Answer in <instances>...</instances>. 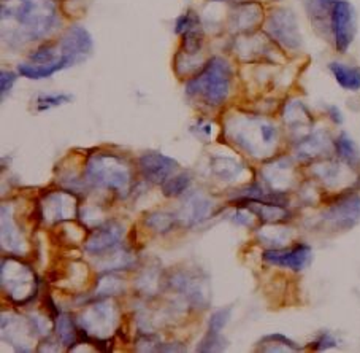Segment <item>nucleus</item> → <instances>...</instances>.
Here are the masks:
<instances>
[{
  "label": "nucleus",
  "mask_w": 360,
  "mask_h": 353,
  "mask_svg": "<svg viewBox=\"0 0 360 353\" xmlns=\"http://www.w3.org/2000/svg\"><path fill=\"white\" fill-rule=\"evenodd\" d=\"M262 18V8L257 4H243L235 10L233 26L238 30H251Z\"/></svg>",
  "instance_id": "24"
},
{
  "label": "nucleus",
  "mask_w": 360,
  "mask_h": 353,
  "mask_svg": "<svg viewBox=\"0 0 360 353\" xmlns=\"http://www.w3.org/2000/svg\"><path fill=\"white\" fill-rule=\"evenodd\" d=\"M232 86V67L222 58H211L200 73L186 85V94L198 97L210 105L227 101Z\"/></svg>",
  "instance_id": "2"
},
{
  "label": "nucleus",
  "mask_w": 360,
  "mask_h": 353,
  "mask_svg": "<svg viewBox=\"0 0 360 353\" xmlns=\"http://www.w3.org/2000/svg\"><path fill=\"white\" fill-rule=\"evenodd\" d=\"M103 261L98 263V268L102 271H116V269H127L135 263L134 255L124 249H113L103 253Z\"/></svg>",
  "instance_id": "26"
},
{
  "label": "nucleus",
  "mask_w": 360,
  "mask_h": 353,
  "mask_svg": "<svg viewBox=\"0 0 360 353\" xmlns=\"http://www.w3.org/2000/svg\"><path fill=\"white\" fill-rule=\"evenodd\" d=\"M2 290L15 304L22 306L32 301L39 291V278L27 264L15 258L2 259Z\"/></svg>",
  "instance_id": "5"
},
{
  "label": "nucleus",
  "mask_w": 360,
  "mask_h": 353,
  "mask_svg": "<svg viewBox=\"0 0 360 353\" xmlns=\"http://www.w3.org/2000/svg\"><path fill=\"white\" fill-rule=\"evenodd\" d=\"M16 80H18V75L13 72L4 70L0 73V92H2V99L8 94L11 88H13Z\"/></svg>",
  "instance_id": "43"
},
{
  "label": "nucleus",
  "mask_w": 360,
  "mask_h": 353,
  "mask_svg": "<svg viewBox=\"0 0 360 353\" xmlns=\"http://www.w3.org/2000/svg\"><path fill=\"white\" fill-rule=\"evenodd\" d=\"M262 175L265 182L270 185L271 191H278V193H284L290 187H292L294 182V173H292V164H290L289 159H281L276 161L270 166H266Z\"/></svg>",
  "instance_id": "18"
},
{
  "label": "nucleus",
  "mask_w": 360,
  "mask_h": 353,
  "mask_svg": "<svg viewBox=\"0 0 360 353\" xmlns=\"http://www.w3.org/2000/svg\"><path fill=\"white\" fill-rule=\"evenodd\" d=\"M159 282V274L156 271H145L139 278V288L143 291V295H156Z\"/></svg>",
  "instance_id": "38"
},
{
  "label": "nucleus",
  "mask_w": 360,
  "mask_h": 353,
  "mask_svg": "<svg viewBox=\"0 0 360 353\" xmlns=\"http://www.w3.org/2000/svg\"><path fill=\"white\" fill-rule=\"evenodd\" d=\"M126 229L117 221L102 223L101 226L92 229L89 239L86 240L84 250L92 256H101L103 253L120 247L121 240L124 239Z\"/></svg>",
  "instance_id": "13"
},
{
  "label": "nucleus",
  "mask_w": 360,
  "mask_h": 353,
  "mask_svg": "<svg viewBox=\"0 0 360 353\" xmlns=\"http://www.w3.org/2000/svg\"><path fill=\"white\" fill-rule=\"evenodd\" d=\"M316 2H318V5L322 8H328V7H333L338 0H316Z\"/></svg>",
  "instance_id": "46"
},
{
  "label": "nucleus",
  "mask_w": 360,
  "mask_h": 353,
  "mask_svg": "<svg viewBox=\"0 0 360 353\" xmlns=\"http://www.w3.org/2000/svg\"><path fill=\"white\" fill-rule=\"evenodd\" d=\"M328 110H330V116H332V120H333L335 123H341V121H343V116H341L340 110H338L337 107H330Z\"/></svg>",
  "instance_id": "45"
},
{
  "label": "nucleus",
  "mask_w": 360,
  "mask_h": 353,
  "mask_svg": "<svg viewBox=\"0 0 360 353\" xmlns=\"http://www.w3.org/2000/svg\"><path fill=\"white\" fill-rule=\"evenodd\" d=\"M35 328L32 321L15 317L10 314H2V337L10 345L15 347L16 352H30V340L34 337Z\"/></svg>",
  "instance_id": "15"
},
{
  "label": "nucleus",
  "mask_w": 360,
  "mask_h": 353,
  "mask_svg": "<svg viewBox=\"0 0 360 353\" xmlns=\"http://www.w3.org/2000/svg\"><path fill=\"white\" fill-rule=\"evenodd\" d=\"M197 26H200V21H198V16L194 13V11H186L181 16L176 20V26H175V32L178 35H183L188 32V30L194 29Z\"/></svg>",
  "instance_id": "41"
},
{
  "label": "nucleus",
  "mask_w": 360,
  "mask_h": 353,
  "mask_svg": "<svg viewBox=\"0 0 360 353\" xmlns=\"http://www.w3.org/2000/svg\"><path fill=\"white\" fill-rule=\"evenodd\" d=\"M78 201L68 191H49L40 201L41 220L48 225L73 220L78 212Z\"/></svg>",
  "instance_id": "8"
},
{
  "label": "nucleus",
  "mask_w": 360,
  "mask_h": 353,
  "mask_svg": "<svg viewBox=\"0 0 360 353\" xmlns=\"http://www.w3.org/2000/svg\"><path fill=\"white\" fill-rule=\"evenodd\" d=\"M264 261L279 268L303 271L311 261V247L297 244L290 249H270L264 253Z\"/></svg>",
  "instance_id": "14"
},
{
  "label": "nucleus",
  "mask_w": 360,
  "mask_h": 353,
  "mask_svg": "<svg viewBox=\"0 0 360 353\" xmlns=\"http://www.w3.org/2000/svg\"><path fill=\"white\" fill-rule=\"evenodd\" d=\"M332 150V142L328 139L327 132H313L307 134L297 144V153L302 159H313L319 158L322 154H328Z\"/></svg>",
  "instance_id": "20"
},
{
  "label": "nucleus",
  "mask_w": 360,
  "mask_h": 353,
  "mask_svg": "<svg viewBox=\"0 0 360 353\" xmlns=\"http://www.w3.org/2000/svg\"><path fill=\"white\" fill-rule=\"evenodd\" d=\"M86 180L94 187L113 190L126 196L130 190L132 173L129 164L111 153H94L86 164Z\"/></svg>",
  "instance_id": "3"
},
{
  "label": "nucleus",
  "mask_w": 360,
  "mask_h": 353,
  "mask_svg": "<svg viewBox=\"0 0 360 353\" xmlns=\"http://www.w3.org/2000/svg\"><path fill=\"white\" fill-rule=\"evenodd\" d=\"M330 26L335 47L340 53H346L356 37V11L346 0H338L330 11Z\"/></svg>",
  "instance_id": "9"
},
{
  "label": "nucleus",
  "mask_w": 360,
  "mask_h": 353,
  "mask_svg": "<svg viewBox=\"0 0 360 353\" xmlns=\"http://www.w3.org/2000/svg\"><path fill=\"white\" fill-rule=\"evenodd\" d=\"M191 185V175L188 172L178 173V175H172L169 180L162 185V193L167 197H176L186 193V190Z\"/></svg>",
  "instance_id": "34"
},
{
  "label": "nucleus",
  "mask_w": 360,
  "mask_h": 353,
  "mask_svg": "<svg viewBox=\"0 0 360 353\" xmlns=\"http://www.w3.org/2000/svg\"><path fill=\"white\" fill-rule=\"evenodd\" d=\"M2 249L15 255H24L27 252L26 239L16 226L10 204L2 206Z\"/></svg>",
  "instance_id": "17"
},
{
  "label": "nucleus",
  "mask_w": 360,
  "mask_h": 353,
  "mask_svg": "<svg viewBox=\"0 0 360 353\" xmlns=\"http://www.w3.org/2000/svg\"><path fill=\"white\" fill-rule=\"evenodd\" d=\"M62 58L68 67L84 63L92 54L94 43L91 34L82 26H72L59 42Z\"/></svg>",
  "instance_id": "11"
},
{
  "label": "nucleus",
  "mask_w": 360,
  "mask_h": 353,
  "mask_svg": "<svg viewBox=\"0 0 360 353\" xmlns=\"http://www.w3.org/2000/svg\"><path fill=\"white\" fill-rule=\"evenodd\" d=\"M231 315H232V307H226V309H219V311H216L208 320V330L221 333V330H224V326L229 323V320H231Z\"/></svg>",
  "instance_id": "40"
},
{
  "label": "nucleus",
  "mask_w": 360,
  "mask_h": 353,
  "mask_svg": "<svg viewBox=\"0 0 360 353\" xmlns=\"http://www.w3.org/2000/svg\"><path fill=\"white\" fill-rule=\"evenodd\" d=\"M335 150L338 151V154L343 158L347 166L351 167H357L360 163V150L356 142H354L349 135L346 132H341L340 137L335 140Z\"/></svg>",
  "instance_id": "29"
},
{
  "label": "nucleus",
  "mask_w": 360,
  "mask_h": 353,
  "mask_svg": "<svg viewBox=\"0 0 360 353\" xmlns=\"http://www.w3.org/2000/svg\"><path fill=\"white\" fill-rule=\"evenodd\" d=\"M314 173L318 175L327 187H335L340 182L341 166L340 164H321L318 169H314Z\"/></svg>",
  "instance_id": "36"
},
{
  "label": "nucleus",
  "mask_w": 360,
  "mask_h": 353,
  "mask_svg": "<svg viewBox=\"0 0 360 353\" xmlns=\"http://www.w3.org/2000/svg\"><path fill=\"white\" fill-rule=\"evenodd\" d=\"M229 129L232 139L252 156L266 154L278 142V129L259 118H243Z\"/></svg>",
  "instance_id": "4"
},
{
  "label": "nucleus",
  "mask_w": 360,
  "mask_h": 353,
  "mask_svg": "<svg viewBox=\"0 0 360 353\" xmlns=\"http://www.w3.org/2000/svg\"><path fill=\"white\" fill-rule=\"evenodd\" d=\"M159 337L156 334H145L136 340V350L140 352H156L159 350Z\"/></svg>",
  "instance_id": "42"
},
{
  "label": "nucleus",
  "mask_w": 360,
  "mask_h": 353,
  "mask_svg": "<svg viewBox=\"0 0 360 353\" xmlns=\"http://www.w3.org/2000/svg\"><path fill=\"white\" fill-rule=\"evenodd\" d=\"M176 221H178V216L173 213L153 212L150 215H146L145 225L150 229H153V231H156L159 234H165L175 228Z\"/></svg>",
  "instance_id": "33"
},
{
  "label": "nucleus",
  "mask_w": 360,
  "mask_h": 353,
  "mask_svg": "<svg viewBox=\"0 0 360 353\" xmlns=\"http://www.w3.org/2000/svg\"><path fill=\"white\" fill-rule=\"evenodd\" d=\"M241 202H246L248 209H250L251 212H254V215L262 220L264 223L275 225V223L289 218V212L284 209V206H279V204L260 202V201H241Z\"/></svg>",
  "instance_id": "22"
},
{
  "label": "nucleus",
  "mask_w": 360,
  "mask_h": 353,
  "mask_svg": "<svg viewBox=\"0 0 360 353\" xmlns=\"http://www.w3.org/2000/svg\"><path fill=\"white\" fill-rule=\"evenodd\" d=\"M56 333H58L60 342L67 345L70 350L77 345L78 330L68 315H59V317L56 318Z\"/></svg>",
  "instance_id": "31"
},
{
  "label": "nucleus",
  "mask_w": 360,
  "mask_h": 353,
  "mask_svg": "<svg viewBox=\"0 0 360 353\" xmlns=\"http://www.w3.org/2000/svg\"><path fill=\"white\" fill-rule=\"evenodd\" d=\"M124 290H126V285H124L122 278L116 277L115 274H107V275L98 278L96 290H94V298L96 299H107L108 296L121 295Z\"/></svg>",
  "instance_id": "30"
},
{
  "label": "nucleus",
  "mask_w": 360,
  "mask_h": 353,
  "mask_svg": "<svg viewBox=\"0 0 360 353\" xmlns=\"http://www.w3.org/2000/svg\"><path fill=\"white\" fill-rule=\"evenodd\" d=\"M72 97L68 94H41L35 99V110L39 111H46L49 109L60 107L67 102H70Z\"/></svg>",
  "instance_id": "35"
},
{
  "label": "nucleus",
  "mask_w": 360,
  "mask_h": 353,
  "mask_svg": "<svg viewBox=\"0 0 360 353\" xmlns=\"http://www.w3.org/2000/svg\"><path fill=\"white\" fill-rule=\"evenodd\" d=\"M65 59L62 58V51L58 45H43L30 54L29 63L18 66L20 75L30 80H41L54 75L56 72L67 69Z\"/></svg>",
  "instance_id": "6"
},
{
  "label": "nucleus",
  "mask_w": 360,
  "mask_h": 353,
  "mask_svg": "<svg viewBox=\"0 0 360 353\" xmlns=\"http://www.w3.org/2000/svg\"><path fill=\"white\" fill-rule=\"evenodd\" d=\"M332 75L337 80L341 88L347 91H359L360 89V69L359 67H351L341 63L328 64Z\"/></svg>",
  "instance_id": "23"
},
{
  "label": "nucleus",
  "mask_w": 360,
  "mask_h": 353,
  "mask_svg": "<svg viewBox=\"0 0 360 353\" xmlns=\"http://www.w3.org/2000/svg\"><path fill=\"white\" fill-rule=\"evenodd\" d=\"M211 171L221 180H235L241 172H243V166L232 158L226 156H216L211 161Z\"/></svg>",
  "instance_id": "27"
},
{
  "label": "nucleus",
  "mask_w": 360,
  "mask_h": 353,
  "mask_svg": "<svg viewBox=\"0 0 360 353\" xmlns=\"http://www.w3.org/2000/svg\"><path fill=\"white\" fill-rule=\"evenodd\" d=\"M226 349V339L221 336V333L216 331H210L207 333L200 344L197 347V352H221Z\"/></svg>",
  "instance_id": "37"
},
{
  "label": "nucleus",
  "mask_w": 360,
  "mask_h": 353,
  "mask_svg": "<svg viewBox=\"0 0 360 353\" xmlns=\"http://www.w3.org/2000/svg\"><path fill=\"white\" fill-rule=\"evenodd\" d=\"M292 237V231L288 228H279V226H269L264 228L259 233V239L264 240V244L273 245V249H281Z\"/></svg>",
  "instance_id": "32"
},
{
  "label": "nucleus",
  "mask_w": 360,
  "mask_h": 353,
  "mask_svg": "<svg viewBox=\"0 0 360 353\" xmlns=\"http://www.w3.org/2000/svg\"><path fill=\"white\" fill-rule=\"evenodd\" d=\"M260 352H299L300 347L294 340L285 337L284 334H270L260 339L257 345Z\"/></svg>",
  "instance_id": "28"
},
{
  "label": "nucleus",
  "mask_w": 360,
  "mask_h": 353,
  "mask_svg": "<svg viewBox=\"0 0 360 353\" xmlns=\"http://www.w3.org/2000/svg\"><path fill=\"white\" fill-rule=\"evenodd\" d=\"M139 166L146 180L156 185H164L178 171L175 159L165 156L162 153H145L139 159Z\"/></svg>",
  "instance_id": "16"
},
{
  "label": "nucleus",
  "mask_w": 360,
  "mask_h": 353,
  "mask_svg": "<svg viewBox=\"0 0 360 353\" xmlns=\"http://www.w3.org/2000/svg\"><path fill=\"white\" fill-rule=\"evenodd\" d=\"M58 24L53 0H4L2 37L8 43H26L46 37Z\"/></svg>",
  "instance_id": "1"
},
{
  "label": "nucleus",
  "mask_w": 360,
  "mask_h": 353,
  "mask_svg": "<svg viewBox=\"0 0 360 353\" xmlns=\"http://www.w3.org/2000/svg\"><path fill=\"white\" fill-rule=\"evenodd\" d=\"M332 347H337V339H335L332 334L324 333L321 334L318 340H314L313 342V349L314 350H327V349H332Z\"/></svg>",
  "instance_id": "44"
},
{
  "label": "nucleus",
  "mask_w": 360,
  "mask_h": 353,
  "mask_svg": "<svg viewBox=\"0 0 360 353\" xmlns=\"http://www.w3.org/2000/svg\"><path fill=\"white\" fill-rule=\"evenodd\" d=\"M79 326L94 339H107L117 326V311L113 302L98 301L79 315Z\"/></svg>",
  "instance_id": "7"
},
{
  "label": "nucleus",
  "mask_w": 360,
  "mask_h": 353,
  "mask_svg": "<svg viewBox=\"0 0 360 353\" xmlns=\"http://www.w3.org/2000/svg\"><path fill=\"white\" fill-rule=\"evenodd\" d=\"M170 285L176 291H179V293L184 295L194 306L205 304V302H207V298H205V293L200 285H198L197 278L186 274V272H179V274L173 275Z\"/></svg>",
  "instance_id": "21"
},
{
  "label": "nucleus",
  "mask_w": 360,
  "mask_h": 353,
  "mask_svg": "<svg viewBox=\"0 0 360 353\" xmlns=\"http://www.w3.org/2000/svg\"><path fill=\"white\" fill-rule=\"evenodd\" d=\"M211 209H213V204L208 197H205L200 193H192L188 196L181 210H179V216L186 223V226H194L205 218H208Z\"/></svg>",
  "instance_id": "19"
},
{
  "label": "nucleus",
  "mask_w": 360,
  "mask_h": 353,
  "mask_svg": "<svg viewBox=\"0 0 360 353\" xmlns=\"http://www.w3.org/2000/svg\"><path fill=\"white\" fill-rule=\"evenodd\" d=\"M284 121L288 123V126L290 129H295V131L297 129H307L308 126H311L313 123L309 110L299 101L285 105Z\"/></svg>",
  "instance_id": "25"
},
{
  "label": "nucleus",
  "mask_w": 360,
  "mask_h": 353,
  "mask_svg": "<svg viewBox=\"0 0 360 353\" xmlns=\"http://www.w3.org/2000/svg\"><path fill=\"white\" fill-rule=\"evenodd\" d=\"M79 213V220H82L86 226L91 228H97L101 226L103 221V213L98 207H83L78 210Z\"/></svg>",
  "instance_id": "39"
},
{
  "label": "nucleus",
  "mask_w": 360,
  "mask_h": 353,
  "mask_svg": "<svg viewBox=\"0 0 360 353\" xmlns=\"http://www.w3.org/2000/svg\"><path fill=\"white\" fill-rule=\"evenodd\" d=\"M360 220V197L356 194L346 196L328 207L322 213V221L328 228L346 231Z\"/></svg>",
  "instance_id": "12"
},
{
  "label": "nucleus",
  "mask_w": 360,
  "mask_h": 353,
  "mask_svg": "<svg viewBox=\"0 0 360 353\" xmlns=\"http://www.w3.org/2000/svg\"><path fill=\"white\" fill-rule=\"evenodd\" d=\"M266 30L278 43H281L288 49H300L303 45L299 23L292 11L289 10H276L269 16L266 21Z\"/></svg>",
  "instance_id": "10"
}]
</instances>
